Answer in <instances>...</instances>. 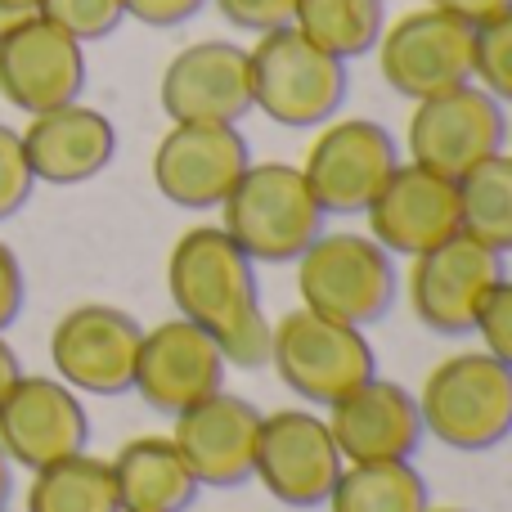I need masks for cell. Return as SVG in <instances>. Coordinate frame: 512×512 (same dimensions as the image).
Wrapping results in <instances>:
<instances>
[{
  "label": "cell",
  "mask_w": 512,
  "mask_h": 512,
  "mask_svg": "<svg viewBox=\"0 0 512 512\" xmlns=\"http://www.w3.org/2000/svg\"><path fill=\"white\" fill-rule=\"evenodd\" d=\"M167 292L180 319L212 333L230 369L252 373L270 364V319L256 288V261L221 225L180 234L167 256Z\"/></svg>",
  "instance_id": "obj_1"
},
{
  "label": "cell",
  "mask_w": 512,
  "mask_h": 512,
  "mask_svg": "<svg viewBox=\"0 0 512 512\" xmlns=\"http://www.w3.org/2000/svg\"><path fill=\"white\" fill-rule=\"evenodd\" d=\"M414 396L423 432L445 450L486 454L512 436V369L486 351H459L432 364Z\"/></svg>",
  "instance_id": "obj_2"
},
{
  "label": "cell",
  "mask_w": 512,
  "mask_h": 512,
  "mask_svg": "<svg viewBox=\"0 0 512 512\" xmlns=\"http://www.w3.org/2000/svg\"><path fill=\"white\" fill-rule=\"evenodd\" d=\"M216 212L221 230L256 265H292L324 234V212L292 162H248Z\"/></svg>",
  "instance_id": "obj_3"
},
{
  "label": "cell",
  "mask_w": 512,
  "mask_h": 512,
  "mask_svg": "<svg viewBox=\"0 0 512 512\" xmlns=\"http://www.w3.org/2000/svg\"><path fill=\"white\" fill-rule=\"evenodd\" d=\"M252 68V108L265 113L274 126L288 131H315L333 122L346 104V63L319 50L297 27L261 32L248 50Z\"/></svg>",
  "instance_id": "obj_4"
},
{
  "label": "cell",
  "mask_w": 512,
  "mask_h": 512,
  "mask_svg": "<svg viewBox=\"0 0 512 512\" xmlns=\"http://www.w3.org/2000/svg\"><path fill=\"white\" fill-rule=\"evenodd\" d=\"M292 265L301 306L337 324L369 328L396 301V256L382 252L369 234L324 230Z\"/></svg>",
  "instance_id": "obj_5"
},
{
  "label": "cell",
  "mask_w": 512,
  "mask_h": 512,
  "mask_svg": "<svg viewBox=\"0 0 512 512\" xmlns=\"http://www.w3.org/2000/svg\"><path fill=\"white\" fill-rule=\"evenodd\" d=\"M270 369L297 400L328 409L378 373V355L364 328L297 306L270 324Z\"/></svg>",
  "instance_id": "obj_6"
},
{
  "label": "cell",
  "mask_w": 512,
  "mask_h": 512,
  "mask_svg": "<svg viewBox=\"0 0 512 512\" xmlns=\"http://www.w3.org/2000/svg\"><path fill=\"white\" fill-rule=\"evenodd\" d=\"M396 167L400 149L387 126L373 117L342 113L315 126V140L306 144V158H301V176L324 216H364V207L378 198Z\"/></svg>",
  "instance_id": "obj_7"
},
{
  "label": "cell",
  "mask_w": 512,
  "mask_h": 512,
  "mask_svg": "<svg viewBox=\"0 0 512 512\" xmlns=\"http://www.w3.org/2000/svg\"><path fill=\"white\" fill-rule=\"evenodd\" d=\"M504 274V256L490 252L486 243L454 234V239L436 243L432 252L409 261L405 297L414 319L436 337H468L477 328V315L486 297L499 288Z\"/></svg>",
  "instance_id": "obj_8"
},
{
  "label": "cell",
  "mask_w": 512,
  "mask_h": 512,
  "mask_svg": "<svg viewBox=\"0 0 512 512\" xmlns=\"http://www.w3.org/2000/svg\"><path fill=\"white\" fill-rule=\"evenodd\" d=\"M373 50L382 81L409 104L472 81V27L445 9H405L382 27Z\"/></svg>",
  "instance_id": "obj_9"
},
{
  "label": "cell",
  "mask_w": 512,
  "mask_h": 512,
  "mask_svg": "<svg viewBox=\"0 0 512 512\" xmlns=\"http://www.w3.org/2000/svg\"><path fill=\"white\" fill-rule=\"evenodd\" d=\"M508 140V113L495 95L468 81V86L441 90L432 99H418L405 126L409 162L427 171L459 180L477 162L495 158Z\"/></svg>",
  "instance_id": "obj_10"
},
{
  "label": "cell",
  "mask_w": 512,
  "mask_h": 512,
  "mask_svg": "<svg viewBox=\"0 0 512 512\" xmlns=\"http://www.w3.org/2000/svg\"><path fill=\"white\" fill-rule=\"evenodd\" d=\"M252 477L283 508H324L342 477V450L328 432V418L315 409L261 414Z\"/></svg>",
  "instance_id": "obj_11"
},
{
  "label": "cell",
  "mask_w": 512,
  "mask_h": 512,
  "mask_svg": "<svg viewBox=\"0 0 512 512\" xmlns=\"http://www.w3.org/2000/svg\"><path fill=\"white\" fill-rule=\"evenodd\" d=\"M144 324L122 306L86 301L72 306L50 333L54 378L86 396H122L135 382Z\"/></svg>",
  "instance_id": "obj_12"
},
{
  "label": "cell",
  "mask_w": 512,
  "mask_h": 512,
  "mask_svg": "<svg viewBox=\"0 0 512 512\" xmlns=\"http://www.w3.org/2000/svg\"><path fill=\"white\" fill-rule=\"evenodd\" d=\"M86 90V45L54 27L50 18L27 14L0 32V99L36 117L77 104Z\"/></svg>",
  "instance_id": "obj_13"
},
{
  "label": "cell",
  "mask_w": 512,
  "mask_h": 512,
  "mask_svg": "<svg viewBox=\"0 0 512 512\" xmlns=\"http://www.w3.org/2000/svg\"><path fill=\"white\" fill-rule=\"evenodd\" d=\"M252 153L239 126L225 122H171L153 149V189L185 212H207L230 198Z\"/></svg>",
  "instance_id": "obj_14"
},
{
  "label": "cell",
  "mask_w": 512,
  "mask_h": 512,
  "mask_svg": "<svg viewBox=\"0 0 512 512\" xmlns=\"http://www.w3.org/2000/svg\"><path fill=\"white\" fill-rule=\"evenodd\" d=\"M225 373H230V360L212 342V333H203L198 324L176 315L144 328L131 391L153 414L176 418L180 409L225 391Z\"/></svg>",
  "instance_id": "obj_15"
},
{
  "label": "cell",
  "mask_w": 512,
  "mask_h": 512,
  "mask_svg": "<svg viewBox=\"0 0 512 512\" xmlns=\"http://www.w3.org/2000/svg\"><path fill=\"white\" fill-rule=\"evenodd\" d=\"M90 445V414L81 396L59 378L18 373V382L0 400V450L9 463L36 472Z\"/></svg>",
  "instance_id": "obj_16"
},
{
  "label": "cell",
  "mask_w": 512,
  "mask_h": 512,
  "mask_svg": "<svg viewBox=\"0 0 512 512\" xmlns=\"http://www.w3.org/2000/svg\"><path fill=\"white\" fill-rule=\"evenodd\" d=\"M364 221H369V239L382 252L414 261V256L432 252L436 243L463 234L459 180L427 171L418 162H400L387 176V185L378 189V198L364 207Z\"/></svg>",
  "instance_id": "obj_17"
},
{
  "label": "cell",
  "mask_w": 512,
  "mask_h": 512,
  "mask_svg": "<svg viewBox=\"0 0 512 512\" xmlns=\"http://www.w3.org/2000/svg\"><path fill=\"white\" fill-rule=\"evenodd\" d=\"M158 104L171 122H225L239 126L252 113L248 50L221 36L176 50L162 68Z\"/></svg>",
  "instance_id": "obj_18"
},
{
  "label": "cell",
  "mask_w": 512,
  "mask_h": 512,
  "mask_svg": "<svg viewBox=\"0 0 512 512\" xmlns=\"http://www.w3.org/2000/svg\"><path fill=\"white\" fill-rule=\"evenodd\" d=\"M328 432H333L342 463H396L414 459L423 445V414L418 396L405 382L373 373L355 391L328 405Z\"/></svg>",
  "instance_id": "obj_19"
},
{
  "label": "cell",
  "mask_w": 512,
  "mask_h": 512,
  "mask_svg": "<svg viewBox=\"0 0 512 512\" xmlns=\"http://www.w3.org/2000/svg\"><path fill=\"white\" fill-rule=\"evenodd\" d=\"M256 436H261V409L234 391H216V396L180 409L176 427H171V441H176L180 459L189 463L194 481L212 490L252 481Z\"/></svg>",
  "instance_id": "obj_20"
},
{
  "label": "cell",
  "mask_w": 512,
  "mask_h": 512,
  "mask_svg": "<svg viewBox=\"0 0 512 512\" xmlns=\"http://www.w3.org/2000/svg\"><path fill=\"white\" fill-rule=\"evenodd\" d=\"M23 153L36 185H86L117 158V126L90 104H63L27 122Z\"/></svg>",
  "instance_id": "obj_21"
},
{
  "label": "cell",
  "mask_w": 512,
  "mask_h": 512,
  "mask_svg": "<svg viewBox=\"0 0 512 512\" xmlns=\"http://www.w3.org/2000/svg\"><path fill=\"white\" fill-rule=\"evenodd\" d=\"M108 468L122 512H189L203 490L171 436H135L108 459Z\"/></svg>",
  "instance_id": "obj_22"
},
{
  "label": "cell",
  "mask_w": 512,
  "mask_h": 512,
  "mask_svg": "<svg viewBox=\"0 0 512 512\" xmlns=\"http://www.w3.org/2000/svg\"><path fill=\"white\" fill-rule=\"evenodd\" d=\"M432 495H427L423 472L414 459L396 463H342L333 495H328V512H427Z\"/></svg>",
  "instance_id": "obj_23"
},
{
  "label": "cell",
  "mask_w": 512,
  "mask_h": 512,
  "mask_svg": "<svg viewBox=\"0 0 512 512\" xmlns=\"http://www.w3.org/2000/svg\"><path fill=\"white\" fill-rule=\"evenodd\" d=\"M27 512H122L108 459L81 450L36 468L27 486Z\"/></svg>",
  "instance_id": "obj_24"
},
{
  "label": "cell",
  "mask_w": 512,
  "mask_h": 512,
  "mask_svg": "<svg viewBox=\"0 0 512 512\" xmlns=\"http://www.w3.org/2000/svg\"><path fill=\"white\" fill-rule=\"evenodd\" d=\"M292 27L333 59L351 63L360 54H373L387 27V0H297Z\"/></svg>",
  "instance_id": "obj_25"
},
{
  "label": "cell",
  "mask_w": 512,
  "mask_h": 512,
  "mask_svg": "<svg viewBox=\"0 0 512 512\" xmlns=\"http://www.w3.org/2000/svg\"><path fill=\"white\" fill-rule=\"evenodd\" d=\"M459 225L468 239L486 243L490 252H512V153L477 162L459 176Z\"/></svg>",
  "instance_id": "obj_26"
},
{
  "label": "cell",
  "mask_w": 512,
  "mask_h": 512,
  "mask_svg": "<svg viewBox=\"0 0 512 512\" xmlns=\"http://www.w3.org/2000/svg\"><path fill=\"white\" fill-rule=\"evenodd\" d=\"M472 81L499 104H512V9L472 27Z\"/></svg>",
  "instance_id": "obj_27"
},
{
  "label": "cell",
  "mask_w": 512,
  "mask_h": 512,
  "mask_svg": "<svg viewBox=\"0 0 512 512\" xmlns=\"http://www.w3.org/2000/svg\"><path fill=\"white\" fill-rule=\"evenodd\" d=\"M36 14L50 18L54 27H63L68 36H77L81 45L104 41L117 27L126 23V5L122 0H41Z\"/></svg>",
  "instance_id": "obj_28"
},
{
  "label": "cell",
  "mask_w": 512,
  "mask_h": 512,
  "mask_svg": "<svg viewBox=\"0 0 512 512\" xmlns=\"http://www.w3.org/2000/svg\"><path fill=\"white\" fill-rule=\"evenodd\" d=\"M32 189H36V176H32V167H27L23 135L0 122V221L23 212Z\"/></svg>",
  "instance_id": "obj_29"
},
{
  "label": "cell",
  "mask_w": 512,
  "mask_h": 512,
  "mask_svg": "<svg viewBox=\"0 0 512 512\" xmlns=\"http://www.w3.org/2000/svg\"><path fill=\"white\" fill-rule=\"evenodd\" d=\"M472 333L481 337V351L495 355L504 369H512V279H499V288L486 297Z\"/></svg>",
  "instance_id": "obj_30"
},
{
  "label": "cell",
  "mask_w": 512,
  "mask_h": 512,
  "mask_svg": "<svg viewBox=\"0 0 512 512\" xmlns=\"http://www.w3.org/2000/svg\"><path fill=\"white\" fill-rule=\"evenodd\" d=\"M221 9L225 23H234L239 32H274V27H288L297 14V0H212Z\"/></svg>",
  "instance_id": "obj_31"
},
{
  "label": "cell",
  "mask_w": 512,
  "mask_h": 512,
  "mask_svg": "<svg viewBox=\"0 0 512 512\" xmlns=\"http://www.w3.org/2000/svg\"><path fill=\"white\" fill-rule=\"evenodd\" d=\"M126 18L144 27H180L207 5V0H122Z\"/></svg>",
  "instance_id": "obj_32"
},
{
  "label": "cell",
  "mask_w": 512,
  "mask_h": 512,
  "mask_svg": "<svg viewBox=\"0 0 512 512\" xmlns=\"http://www.w3.org/2000/svg\"><path fill=\"white\" fill-rule=\"evenodd\" d=\"M23 297H27V279H23V265L9 243H0V333L23 315Z\"/></svg>",
  "instance_id": "obj_33"
},
{
  "label": "cell",
  "mask_w": 512,
  "mask_h": 512,
  "mask_svg": "<svg viewBox=\"0 0 512 512\" xmlns=\"http://www.w3.org/2000/svg\"><path fill=\"white\" fill-rule=\"evenodd\" d=\"M432 9H445L450 18H459V23L468 27H481L486 18L504 14V9H512V0H427Z\"/></svg>",
  "instance_id": "obj_34"
},
{
  "label": "cell",
  "mask_w": 512,
  "mask_h": 512,
  "mask_svg": "<svg viewBox=\"0 0 512 512\" xmlns=\"http://www.w3.org/2000/svg\"><path fill=\"white\" fill-rule=\"evenodd\" d=\"M18 373H23V364H18L14 346L5 342V333H0V400H5V391L18 382Z\"/></svg>",
  "instance_id": "obj_35"
},
{
  "label": "cell",
  "mask_w": 512,
  "mask_h": 512,
  "mask_svg": "<svg viewBox=\"0 0 512 512\" xmlns=\"http://www.w3.org/2000/svg\"><path fill=\"white\" fill-rule=\"evenodd\" d=\"M41 0H0V32H9L14 23H23L27 14H36Z\"/></svg>",
  "instance_id": "obj_36"
},
{
  "label": "cell",
  "mask_w": 512,
  "mask_h": 512,
  "mask_svg": "<svg viewBox=\"0 0 512 512\" xmlns=\"http://www.w3.org/2000/svg\"><path fill=\"white\" fill-rule=\"evenodd\" d=\"M9 490H14V463H9V454L0 450V508L9 504Z\"/></svg>",
  "instance_id": "obj_37"
},
{
  "label": "cell",
  "mask_w": 512,
  "mask_h": 512,
  "mask_svg": "<svg viewBox=\"0 0 512 512\" xmlns=\"http://www.w3.org/2000/svg\"><path fill=\"white\" fill-rule=\"evenodd\" d=\"M427 512H472V508H432L427 504Z\"/></svg>",
  "instance_id": "obj_38"
},
{
  "label": "cell",
  "mask_w": 512,
  "mask_h": 512,
  "mask_svg": "<svg viewBox=\"0 0 512 512\" xmlns=\"http://www.w3.org/2000/svg\"><path fill=\"white\" fill-rule=\"evenodd\" d=\"M504 149L512 153V117H508V140H504Z\"/></svg>",
  "instance_id": "obj_39"
},
{
  "label": "cell",
  "mask_w": 512,
  "mask_h": 512,
  "mask_svg": "<svg viewBox=\"0 0 512 512\" xmlns=\"http://www.w3.org/2000/svg\"><path fill=\"white\" fill-rule=\"evenodd\" d=\"M0 512H9V508H0Z\"/></svg>",
  "instance_id": "obj_40"
}]
</instances>
